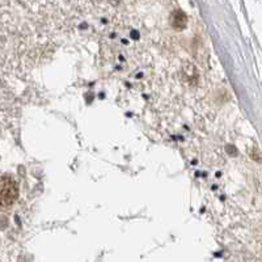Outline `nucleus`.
I'll return each instance as SVG.
<instances>
[{
  "label": "nucleus",
  "instance_id": "obj_1",
  "mask_svg": "<svg viewBox=\"0 0 262 262\" xmlns=\"http://www.w3.org/2000/svg\"><path fill=\"white\" fill-rule=\"evenodd\" d=\"M19 197V187L11 177H0V209L11 207Z\"/></svg>",
  "mask_w": 262,
  "mask_h": 262
}]
</instances>
